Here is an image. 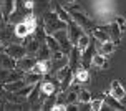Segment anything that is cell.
<instances>
[{
  "instance_id": "cell-13",
  "label": "cell",
  "mask_w": 126,
  "mask_h": 111,
  "mask_svg": "<svg viewBox=\"0 0 126 111\" xmlns=\"http://www.w3.org/2000/svg\"><path fill=\"white\" fill-rule=\"evenodd\" d=\"M40 90H42V95H40V101H43L48 95H53L57 86H55V83L53 81H43V83H40Z\"/></svg>"
},
{
  "instance_id": "cell-35",
  "label": "cell",
  "mask_w": 126,
  "mask_h": 111,
  "mask_svg": "<svg viewBox=\"0 0 126 111\" xmlns=\"http://www.w3.org/2000/svg\"><path fill=\"white\" fill-rule=\"evenodd\" d=\"M65 2H66V3H75L76 0H65Z\"/></svg>"
},
{
  "instance_id": "cell-31",
  "label": "cell",
  "mask_w": 126,
  "mask_h": 111,
  "mask_svg": "<svg viewBox=\"0 0 126 111\" xmlns=\"http://www.w3.org/2000/svg\"><path fill=\"white\" fill-rule=\"evenodd\" d=\"M105 101H106L108 105L111 106V110H123V105H121L120 99H116L114 96H111V95H108L106 98H105Z\"/></svg>"
},
{
  "instance_id": "cell-23",
  "label": "cell",
  "mask_w": 126,
  "mask_h": 111,
  "mask_svg": "<svg viewBox=\"0 0 126 111\" xmlns=\"http://www.w3.org/2000/svg\"><path fill=\"white\" fill-rule=\"evenodd\" d=\"M45 43H47V47H48V48H50L51 53L60 50V43H58V40L53 37V35H47V37H45Z\"/></svg>"
},
{
  "instance_id": "cell-17",
  "label": "cell",
  "mask_w": 126,
  "mask_h": 111,
  "mask_svg": "<svg viewBox=\"0 0 126 111\" xmlns=\"http://www.w3.org/2000/svg\"><path fill=\"white\" fill-rule=\"evenodd\" d=\"M90 65L93 68H103L106 66V55H103V53H93V56H91V62H90Z\"/></svg>"
},
{
  "instance_id": "cell-2",
  "label": "cell",
  "mask_w": 126,
  "mask_h": 111,
  "mask_svg": "<svg viewBox=\"0 0 126 111\" xmlns=\"http://www.w3.org/2000/svg\"><path fill=\"white\" fill-rule=\"evenodd\" d=\"M53 37L58 40V43H60V50H62L63 53H66L68 55L70 50L73 48V43H71V40L68 37V30L66 28H62V30H57L53 33Z\"/></svg>"
},
{
  "instance_id": "cell-22",
  "label": "cell",
  "mask_w": 126,
  "mask_h": 111,
  "mask_svg": "<svg viewBox=\"0 0 126 111\" xmlns=\"http://www.w3.org/2000/svg\"><path fill=\"white\" fill-rule=\"evenodd\" d=\"M35 56H37L38 60H48V58H50V56H51V51H50V48L47 47V43L40 45V48L37 50Z\"/></svg>"
},
{
  "instance_id": "cell-15",
  "label": "cell",
  "mask_w": 126,
  "mask_h": 111,
  "mask_svg": "<svg viewBox=\"0 0 126 111\" xmlns=\"http://www.w3.org/2000/svg\"><path fill=\"white\" fill-rule=\"evenodd\" d=\"M80 53H81V51L78 50L76 45L70 50V53H68V65H70V68H76V65H78V62H80V58H81Z\"/></svg>"
},
{
  "instance_id": "cell-26",
  "label": "cell",
  "mask_w": 126,
  "mask_h": 111,
  "mask_svg": "<svg viewBox=\"0 0 126 111\" xmlns=\"http://www.w3.org/2000/svg\"><path fill=\"white\" fill-rule=\"evenodd\" d=\"M40 78H42V75L35 73V71H27V75H23V80L27 85H35L40 81Z\"/></svg>"
},
{
  "instance_id": "cell-25",
  "label": "cell",
  "mask_w": 126,
  "mask_h": 111,
  "mask_svg": "<svg viewBox=\"0 0 126 111\" xmlns=\"http://www.w3.org/2000/svg\"><path fill=\"white\" fill-rule=\"evenodd\" d=\"M63 91H65V103H66V105L78 101V90H73V88H71L68 91H66V90H63Z\"/></svg>"
},
{
  "instance_id": "cell-32",
  "label": "cell",
  "mask_w": 126,
  "mask_h": 111,
  "mask_svg": "<svg viewBox=\"0 0 126 111\" xmlns=\"http://www.w3.org/2000/svg\"><path fill=\"white\" fill-rule=\"evenodd\" d=\"M78 101L80 103H90L91 101V93L88 90H80L78 91Z\"/></svg>"
},
{
  "instance_id": "cell-27",
  "label": "cell",
  "mask_w": 126,
  "mask_h": 111,
  "mask_svg": "<svg viewBox=\"0 0 126 111\" xmlns=\"http://www.w3.org/2000/svg\"><path fill=\"white\" fill-rule=\"evenodd\" d=\"M23 22L27 23V27H28L30 33H35V30H37V18H35V15H33V13L25 15V20H23Z\"/></svg>"
},
{
  "instance_id": "cell-1",
  "label": "cell",
  "mask_w": 126,
  "mask_h": 111,
  "mask_svg": "<svg viewBox=\"0 0 126 111\" xmlns=\"http://www.w3.org/2000/svg\"><path fill=\"white\" fill-rule=\"evenodd\" d=\"M66 22H63L60 17L57 15V12H45L43 13V30L47 35H53L57 30L66 28Z\"/></svg>"
},
{
  "instance_id": "cell-19",
  "label": "cell",
  "mask_w": 126,
  "mask_h": 111,
  "mask_svg": "<svg viewBox=\"0 0 126 111\" xmlns=\"http://www.w3.org/2000/svg\"><path fill=\"white\" fill-rule=\"evenodd\" d=\"M88 78H90V75H88V71H86V68H83V66L80 68V70H76L75 76H73V80H75L76 85H83V83H86Z\"/></svg>"
},
{
  "instance_id": "cell-3",
  "label": "cell",
  "mask_w": 126,
  "mask_h": 111,
  "mask_svg": "<svg viewBox=\"0 0 126 111\" xmlns=\"http://www.w3.org/2000/svg\"><path fill=\"white\" fill-rule=\"evenodd\" d=\"M70 17H71L73 22H76V23L80 25L83 30H93L94 28V23L85 15V13H81V10H71V12H70Z\"/></svg>"
},
{
  "instance_id": "cell-28",
  "label": "cell",
  "mask_w": 126,
  "mask_h": 111,
  "mask_svg": "<svg viewBox=\"0 0 126 111\" xmlns=\"http://www.w3.org/2000/svg\"><path fill=\"white\" fill-rule=\"evenodd\" d=\"M90 42H91V40H90V37L88 35H86V33H83L81 37L78 38V42H76V47H78V50H80V51H85V50L88 48V45H90Z\"/></svg>"
},
{
  "instance_id": "cell-10",
  "label": "cell",
  "mask_w": 126,
  "mask_h": 111,
  "mask_svg": "<svg viewBox=\"0 0 126 111\" xmlns=\"http://www.w3.org/2000/svg\"><path fill=\"white\" fill-rule=\"evenodd\" d=\"M15 7H17V0H0V10L5 22H8V17L13 13Z\"/></svg>"
},
{
  "instance_id": "cell-4",
  "label": "cell",
  "mask_w": 126,
  "mask_h": 111,
  "mask_svg": "<svg viewBox=\"0 0 126 111\" xmlns=\"http://www.w3.org/2000/svg\"><path fill=\"white\" fill-rule=\"evenodd\" d=\"M65 65H68V55L63 53L62 50L53 51L51 56H50V66H51V70L57 71V70H60V68L65 66Z\"/></svg>"
},
{
  "instance_id": "cell-21",
  "label": "cell",
  "mask_w": 126,
  "mask_h": 111,
  "mask_svg": "<svg viewBox=\"0 0 126 111\" xmlns=\"http://www.w3.org/2000/svg\"><path fill=\"white\" fill-rule=\"evenodd\" d=\"M40 40H38V38H30V40H28V43H27V53H28V55H35V53H37V50L40 48Z\"/></svg>"
},
{
  "instance_id": "cell-29",
  "label": "cell",
  "mask_w": 126,
  "mask_h": 111,
  "mask_svg": "<svg viewBox=\"0 0 126 111\" xmlns=\"http://www.w3.org/2000/svg\"><path fill=\"white\" fill-rule=\"evenodd\" d=\"M40 95H42L40 85H38V83H35V85H33V88H32V91H30V95H28V101H30V103L38 101V99H40Z\"/></svg>"
},
{
  "instance_id": "cell-20",
  "label": "cell",
  "mask_w": 126,
  "mask_h": 111,
  "mask_svg": "<svg viewBox=\"0 0 126 111\" xmlns=\"http://www.w3.org/2000/svg\"><path fill=\"white\" fill-rule=\"evenodd\" d=\"M93 38L94 40H98V42H106V40H111L110 38V33H108L103 27H100V28H93Z\"/></svg>"
},
{
  "instance_id": "cell-11",
  "label": "cell",
  "mask_w": 126,
  "mask_h": 111,
  "mask_svg": "<svg viewBox=\"0 0 126 111\" xmlns=\"http://www.w3.org/2000/svg\"><path fill=\"white\" fill-rule=\"evenodd\" d=\"M96 42V48L100 50V53H103V55H113L114 48H116V43H114L113 40H106V42H98V40H94Z\"/></svg>"
},
{
  "instance_id": "cell-14",
  "label": "cell",
  "mask_w": 126,
  "mask_h": 111,
  "mask_svg": "<svg viewBox=\"0 0 126 111\" xmlns=\"http://www.w3.org/2000/svg\"><path fill=\"white\" fill-rule=\"evenodd\" d=\"M13 33H15V37H18V38H27L28 35H32L25 22H18V23H15V27H13Z\"/></svg>"
},
{
  "instance_id": "cell-12",
  "label": "cell",
  "mask_w": 126,
  "mask_h": 111,
  "mask_svg": "<svg viewBox=\"0 0 126 111\" xmlns=\"http://www.w3.org/2000/svg\"><path fill=\"white\" fill-rule=\"evenodd\" d=\"M50 63H48V60H37L35 62V65H33V68H32L30 71H35V73H38V75H47L48 71H50Z\"/></svg>"
},
{
  "instance_id": "cell-7",
  "label": "cell",
  "mask_w": 126,
  "mask_h": 111,
  "mask_svg": "<svg viewBox=\"0 0 126 111\" xmlns=\"http://www.w3.org/2000/svg\"><path fill=\"white\" fill-rule=\"evenodd\" d=\"M5 53H7V55H10L12 58H15V60H18V58H22V56L27 55V48H25V45L10 43V45L5 48Z\"/></svg>"
},
{
  "instance_id": "cell-6",
  "label": "cell",
  "mask_w": 126,
  "mask_h": 111,
  "mask_svg": "<svg viewBox=\"0 0 126 111\" xmlns=\"http://www.w3.org/2000/svg\"><path fill=\"white\" fill-rule=\"evenodd\" d=\"M66 30H68V37H70V40H71V43L73 45H76V42H78V38L81 37L83 33V28L80 27V25L76 23V22H68V25H66Z\"/></svg>"
},
{
  "instance_id": "cell-34",
  "label": "cell",
  "mask_w": 126,
  "mask_h": 111,
  "mask_svg": "<svg viewBox=\"0 0 126 111\" xmlns=\"http://www.w3.org/2000/svg\"><path fill=\"white\" fill-rule=\"evenodd\" d=\"M8 73H10L8 68H2L0 66V85H5L7 83V80H8Z\"/></svg>"
},
{
  "instance_id": "cell-18",
  "label": "cell",
  "mask_w": 126,
  "mask_h": 111,
  "mask_svg": "<svg viewBox=\"0 0 126 111\" xmlns=\"http://www.w3.org/2000/svg\"><path fill=\"white\" fill-rule=\"evenodd\" d=\"M25 85H27L25 80H23V78H20V80H13V81H8V83H5V85H3V88H5L7 91L13 93V91H18L20 88H23Z\"/></svg>"
},
{
  "instance_id": "cell-16",
  "label": "cell",
  "mask_w": 126,
  "mask_h": 111,
  "mask_svg": "<svg viewBox=\"0 0 126 111\" xmlns=\"http://www.w3.org/2000/svg\"><path fill=\"white\" fill-rule=\"evenodd\" d=\"M0 66L13 70V68H17V60L12 58L10 55H7V53H2V55H0Z\"/></svg>"
},
{
  "instance_id": "cell-30",
  "label": "cell",
  "mask_w": 126,
  "mask_h": 111,
  "mask_svg": "<svg viewBox=\"0 0 126 111\" xmlns=\"http://www.w3.org/2000/svg\"><path fill=\"white\" fill-rule=\"evenodd\" d=\"M57 105V96L55 95H48L47 99H43V105H42V110H53V106Z\"/></svg>"
},
{
  "instance_id": "cell-8",
  "label": "cell",
  "mask_w": 126,
  "mask_h": 111,
  "mask_svg": "<svg viewBox=\"0 0 126 111\" xmlns=\"http://www.w3.org/2000/svg\"><path fill=\"white\" fill-rule=\"evenodd\" d=\"M110 95H111V96H114L116 99H120V101H125V98H126V90H125V86L121 85V81H118V80H113V81H111Z\"/></svg>"
},
{
  "instance_id": "cell-5",
  "label": "cell",
  "mask_w": 126,
  "mask_h": 111,
  "mask_svg": "<svg viewBox=\"0 0 126 111\" xmlns=\"http://www.w3.org/2000/svg\"><path fill=\"white\" fill-rule=\"evenodd\" d=\"M105 30L110 33V38L113 40L114 43H120V40H121V33H123V27H121L120 23H118V20H114V22H111L110 25H105L103 27Z\"/></svg>"
},
{
  "instance_id": "cell-9",
  "label": "cell",
  "mask_w": 126,
  "mask_h": 111,
  "mask_svg": "<svg viewBox=\"0 0 126 111\" xmlns=\"http://www.w3.org/2000/svg\"><path fill=\"white\" fill-rule=\"evenodd\" d=\"M35 62H37V60H35V55L32 56V55H28V53H27L25 56H22V58H18V60H17V68L27 73V71H30L32 68H33Z\"/></svg>"
},
{
  "instance_id": "cell-24",
  "label": "cell",
  "mask_w": 126,
  "mask_h": 111,
  "mask_svg": "<svg viewBox=\"0 0 126 111\" xmlns=\"http://www.w3.org/2000/svg\"><path fill=\"white\" fill-rule=\"evenodd\" d=\"M51 8H53V10L57 12V15H58V17H60V18L63 20V22H66V23H68V22H71L70 12H66V10H65L63 7H58V5H55V3H53V5H51Z\"/></svg>"
},
{
  "instance_id": "cell-33",
  "label": "cell",
  "mask_w": 126,
  "mask_h": 111,
  "mask_svg": "<svg viewBox=\"0 0 126 111\" xmlns=\"http://www.w3.org/2000/svg\"><path fill=\"white\" fill-rule=\"evenodd\" d=\"M103 105H105V98L101 96V98H96V99H91L90 101V108L93 111H100L101 108H103Z\"/></svg>"
}]
</instances>
